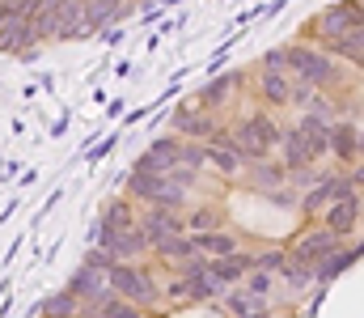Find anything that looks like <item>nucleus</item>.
I'll return each instance as SVG.
<instances>
[{
    "mask_svg": "<svg viewBox=\"0 0 364 318\" xmlns=\"http://www.w3.org/2000/svg\"><path fill=\"white\" fill-rule=\"evenodd\" d=\"M279 140V127H275L267 115H255V119H246L242 127H237V136H233V149L242 153V157H267L272 153V144Z\"/></svg>",
    "mask_w": 364,
    "mask_h": 318,
    "instance_id": "nucleus-1",
    "label": "nucleus"
},
{
    "mask_svg": "<svg viewBox=\"0 0 364 318\" xmlns=\"http://www.w3.org/2000/svg\"><path fill=\"white\" fill-rule=\"evenodd\" d=\"M288 55V64L305 77V81H314V85H331L335 81V64L322 55V51H309V47H292V51H284Z\"/></svg>",
    "mask_w": 364,
    "mask_h": 318,
    "instance_id": "nucleus-2",
    "label": "nucleus"
},
{
    "mask_svg": "<svg viewBox=\"0 0 364 318\" xmlns=\"http://www.w3.org/2000/svg\"><path fill=\"white\" fill-rule=\"evenodd\" d=\"M106 285H110L114 293L132 297V302H153V280H149L144 272H136V267H123V263L106 267Z\"/></svg>",
    "mask_w": 364,
    "mask_h": 318,
    "instance_id": "nucleus-3",
    "label": "nucleus"
},
{
    "mask_svg": "<svg viewBox=\"0 0 364 318\" xmlns=\"http://www.w3.org/2000/svg\"><path fill=\"white\" fill-rule=\"evenodd\" d=\"M326 149H335L343 161H356V153H360V127H356V123H335V127H326Z\"/></svg>",
    "mask_w": 364,
    "mask_h": 318,
    "instance_id": "nucleus-4",
    "label": "nucleus"
},
{
    "mask_svg": "<svg viewBox=\"0 0 364 318\" xmlns=\"http://www.w3.org/2000/svg\"><path fill=\"white\" fill-rule=\"evenodd\" d=\"M178 153H182V144L174 140V136H166V140H157V144L140 157V170H144V174H166L170 161H174Z\"/></svg>",
    "mask_w": 364,
    "mask_h": 318,
    "instance_id": "nucleus-5",
    "label": "nucleus"
},
{
    "mask_svg": "<svg viewBox=\"0 0 364 318\" xmlns=\"http://www.w3.org/2000/svg\"><path fill=\"white\" fill-rule=\"evenodd\" d=\"M292 132L301 136V144L309 149V157H314V161H318V153H326V119H322V115H305Z\"/></svg>",
    "mask_w": 364,
    "mask_h": 318,
    "instance_id": "nucleus-6",
    "label": "nucleus"
},
{
    "mask_svg": "<svg viewBox=\"0 0 364 318\" xmlns=\"http://www.w3.org/2000/svg\"><path fill=\"white\" fill-rule=\"evenodd\" d=\"M246 267H255V259H250V255H246V259H242V255H220L216 263H208V276H212L216 285H225V280H237Z\"/></svg>",
    "mask_w": 364,
    "mask_h": 318,
    "instance_id": "nucleus-7",
    "label": "nucleus"
},
{
    "mask_svg": "<svg viewBox=\"0 0 364 318\" xmlns=\"http://www.w3.org/2000/svg\"><path fill=\"white\" fill-rule=\"evenodd\" d=\"M322 30H326V34H348V30L360 34V13H356V9L348 13V9L339 4V9H331V13L322 17Z\"/></svg>",
    "mask_w": 364,
    "mask_h": 318,
    "instance_id": "nucleus-8",
    "label": "nucleus"
},
{
    "mask_svg": "<svg viewBox=\"0 0 364 318\" xmlns=\"http://www.w3.org/2000/svg\"><path fill=\"white\" fill-rule=\"evenodd\" d=\"M356 212H360V196L339 200V204L331 208V233H335V238H339V233H348V229L356 225Z\"/></svg>",
    "mask_w": 364,
    "mask_h": 318,
    "instance_id": "nucleus-9",
    "label": "nucleus"
},
{
    "mask_svg": "<svg viewBox=\"0 0 364 318\" xmlns=\"http://www.w3.org/2000/svg\"><path fill=\"white\" fill-rule=\"evenodd\" d=\"M73 297H106V280H102V272L81 267V272L73 276Z\"/></svg>",
    "mask_w": 364,
    "mask_h": 318,
    "instance_id": "nucleus-10",
    "label": "nucleus"
},
{
    "mask_svg": "<svg viewBox=\"0 0 364 318\" xmlns=\"http://www.w3.org/2000/svg\"><path fill=\"white\" fill-rule=\"evenodd\" d=\"M331 250H335V233H331V229L301 238V255H305V259H322V255H331Z\"/></svg>",
    "mask_w": 364,
    "mask_h": 318,
    "instance_id": "nucleus-11",
    "label": "nucleus"
},
{
    "mask_svg": "<svg viewBox=\"0 0 364 318\" xmlns=\"http://www.w3.org/2000/svg\"><path fill=\"white\" fill-rule=\"evenodd\" d=\"M233 238L229 233H199L195 238V250H208V255H233Z\"/></svg>",
    "mask_w": 364,
    "mask_h": 318,
    "instance_id": "nucleus-12",
    "label": "nucleus"
},
{
    "mask_svg": "<svg viewBox=\"0 0 364 318\" xmlns=\"http://www.w3.org/2000/svg\"><path fill=\"white\" fill-rule=\"evenodd\" d=\"M208 161H216L220 170H237L242 166V153L233 144H208Z\"/></svg>",
    "mask_w": 364,
    "mask_h": 318,
    "instance_id": "nucleus-13",
    "label": "nucleus"
},
{
    "mask_svg": "<svg viewBox=\"0 0 364 318\" xmlns=\"http://www.w3.org/2000/svg\"><path fill=\"white\" fill-rule=\"evenodd\" d=\"M279 140H284V153H288V166H305V161H314V157H309V149L301 144V136H296V132H284Z\"/></svg>",
    "mask_w": 364,
    "mask_h": 318,
    "instance_id": "nucleus-14",
    "label": "nucleus"
},
{
    "mask_svg": "<svg viewBox=\"0 0 364 318\" xmlns=\"http://www.w3.org/2000/svg\"><path fill=\"white\" fill-rule=\"evenodd\" d=\"M123 229H132V208L119 200V204H110V212H106V233H123Z\"/></svg>",
    "mask_w": 364,
    "mask_h": 318,
    "instance_id": "nucleus-15",
    "label": "nucleus"
},
{
    "mask_svg": "<svg viewBox=\"0 0 364 318\" xmlns=\"http://www.w3.org/2000/svg\"><path fill=\"white\" fill-rule=\"evenodd\" d=\"M73 306H77V297H68V293H60V297H51V302H43V306H38V314H43V318H68V314H73Z\"/></svg>",
    "mask_w": 364,
    "mask_h": 318,
    "instance_id": "nucleus-16",
    "label": "nucleus"
},
{
    "mask_svg": "<svg viewBox=\"0 0 364 318\" xmlns=\"http://www.w3.org/2000/svg\"><path fill=\"white\" fill-rule=\"evenodd\" d=\"M263 98L284 106L288 98H292V94H288V81H284V77H275V73H267V77H263Z\"/></svg>",
    "mask_w": 364,
    "mask_h": 318,
    "instance_id": "nucleus-17",
    "label": "nucleus"
},
{
    "mask_svg": "<svg viewBox=\"0 0 364 318\" xmlns=\"http://www.w3.org/2000/svg\"><path fill=\"white\" fill-rule=\"evenodd\" d=\"M178 127H186L191 136H212V127H216V123H212L208 115H191V110H182V115H178Z\"/></svg>",
    "mask_w": 364,
    "mask_h": 318,
    "instance_id": "nucleus-18",
    "label": "nucleus"
},
{
    "mask_svg": "<svg viewBox=\"0 0 364 318\" xmlns=\"http://www.w3.org/2000/svg\"><path fill=\"white\" fill-rule=\"evenodd\" d=\"M161 246V255H170V259H195V242H182V238H166V242H157Z\"/></svg>",
    "mask_w": 364,
    "mask_h": 318,
    "instance_id": "nucleus-19",
    "label": "nucleus"
},
{
    "mask_svg": "<svg viewBox=\"0 0 364 318\" xmlns=\"http://www.w3.org/2000/svg\"><path fill=\"white\" fill-rule=\"evenodd\" d=\"M237 81H242V77H237V73H229V77H220V81H216V85H208V90H203V102H208V106L225 102V90H229V85H237Z\"/></svg>",
    "mask_w": 364,
    "mask_h": 318,
    "instance_id": "nucleus-20",
    "label": "nucleus"
},
{
    "mask_svg": "<svg viewBox=\"0 0 364 318\" xmlns=\"http://www.w3.org/2000/svg\"><path fill=\"white\" fill-rule=\"evenodd\" d=\"M114 4H119V0H90V9L81 13V21H85V26H93V21H102L106 13H114Z\"/></svg>",
    "mask_w": 364,
    "mask_h": 318,
    "instance_id": "nucleus-21",
    "label": "nucleus"
},
{
    "mask_svg": "<svg viewBox=\"0 0 364 318\" xmlns=\"http://www.w3.org/2000/svg\"><path fill=\"white\" fill-rule=\"evenodd\" d=\"M352 259H356V250H352V255H326V267H322L318 276H322V280H331V276H339V272H343Z\"/></svg>",
    "mask_w": 364,
    "mask_h": 318,
    "instance_id": "nucleus-22",
    "label": "nucleus"
},
{
    "mask_svg": "<svg viewBox=\"0 0 364 318\" xmlns=\"http://www.w3.org/2000/svg\"><path fill=\"white\" fill-rule=\"evenodd\" d=\"M229 306H233V310H237V314H259V297H255V293H233V297H229Z\"/></svg>",
    "mask_w": 364,
    "mask_h": 318,
    "instance_id": "nucleus-23",
    "label": "nucleus"
},
{
    "mask_svg": "<svg viewBox=\"0 0 364 318\" xmlns=\"http://www.w3.org/2000/svg\"><path fill=\"white\" fill-rule=\"evenodd\" d=\"M102 318H140V310L127 306V302H114V297H110V302L102 306Z\"/></svg>",
    "mask_w": 364,
    "mask_h": 318,
    "instance_id": "nucleus-24",
    "label": "nucleus"
},
{
    "mask_svg": "<svg viewBox=\"0 0 364 318\" xmlns=\"http://www.w3.org/2000/svg\"><path fill=\"white\" fill-rule=\"evenodd\" d=\"M284 64H288V55H284V51H267V73H279Z\"/></svg>",
    "mask_w": 364,
    "mask_h": 318,
    "instance_id": "nucleus-25",
    "label": "nucleus"
},
{
    "mask_svg": "<svg viewBox=\"0 0 364 318\" xmlns=\"http://www.w3.org/2000/svg\"><path fill=\"white\" fill-rule=\"evenodd\" d=\"M267 289H272V280H267V276H250V293H255V297H259V293H267Z\"/></svg>",
    "mask_w": 364,
    "mask_h": 318,
    "instance_id": "nucleus-26",
    "label": "nucleus"
},
{
    "mask_svg": "<svg viewBox=\"0 0 364 318\" xmlns=\"http://www.w3.org/2000/svg\"><path fill=\"white\" fill-rule=\"evenodd\" d=\"M259 267H284V255H263Z\"/></svg>",
    "mask_w": 364,
    "mask_h": 318,
    "instance_id": "nucleus-27",
    "label": "nucleus"
},
{
    "mask_svg": "<svg viewBox=\"0 0 364 318\" xmlns=\"http://www.w3.org/2000/svg\"><path fill=\"white\" fill-rule=\"evenodd\" d=\"M203 161V149H186V166H199Z\"/></svg>",
    "mask_w": 364,
    "mask_h": 318,
    "instance_id": "nucleus-28",
    "label": "nucleus"
}]
</instances>
